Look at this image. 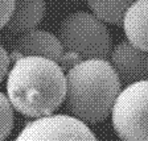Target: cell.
Masks as SVG:
<instances>
[{"mask_svg": "<svg viewBox=\"0 0 148 141\" xmlns=\"http://www.w3.org/2000/svg\"><path fill=\"white\" fill-rule=\"evenodd\" d=\"M7 98L23 116L53 115L65 101L66 74L58 62L42 57H21L7 74Z\"/></svg>", "mask_w": 148, "mask_h": 141, "instance_id": "cell-1", "label": "cell"}, {"mask_svg": "<svg viewBox=\"0 0 148 141\" xmlns=\"http://www.w3.org/2000/svg\"><path fill=\"white\" fill-rule=\"evenodd\" d=\"M122 82L107 59H86L66 73L65 107L85 124L102 123L111 115Z\"/></svg>", "mask_w": 148, "mask_h": 141, "instance_id": "cell-2", "label": "cell"}, {"mask_svg": "<svg viewBox=\"0 0 148 141\" xmlns=\"http://www.w3.org/2000/svg\"><path fill=\"white\" fill-rule=\"evenodd\" d=\"M58 40L64 49L61 62L71 66L86 59H106L112 52V37L108 28L92 13L77 11L61 21Z\"/></svg>", "mask_w": 148, "mask_h": 141, "instance_id": "cell-3", "label": "cell"}, {"mask_svg": "<svg viewBox=\"0 0 148 141\" xmlns=\"http://www.w3.org/2000/svg\"><path fill=\"white\" fill-rule=\"evenodd\" d=\"M110 116L122 141H148V80L120 90Z\"/></svg>", "mask_w": 148, "mask_h": 141, "instance_id": "cell-4", "label": "cell"}, {"mask_svg": "<svg viewBox=\"0 0 148 141\" xmlns=\"http://www.w3.org/2000/svg\"><path fill=\"white\" fill-rule=\"evenodd\" d=\"M15 141H98L89 125L68 114L33 119Z\"/></svg>", "mask_w": 148, "mask_h": 141, "instance_id": "cell-5", "label": "cell"}, {"mask_svg": "<svg viewBox=\"0 0 148 141\" xmlns=\"http://www.w3.org/2000/svg\"><path fill=\"white\" fill-rule=\"evenodd\" d=\"M110 63L126 86L148 80V52L135 48L127 40L112 48Z\"/></svg>", "mask_w": 148, "mask_h": 141, "instance_id": "cell-6", "label": "cell"}, {"mask_svg": "<svg viewBox=\"0 0 148 141\" xmlns=\"http://www.w3.org/2000/svg\"><path fill=\"white\" fill-rule=\"evenodd\" d=\"M15 61L21 57H42L54 62H61L64 49L58 37L48 31L33 29L18 37L13 48Z\"/></svg>", "mask_w": 148, "mask_h": 141, "instance_id": "cell-7", "label": "cell"}, {"mask_svg": "<svg viewBox=\"0 0 148 141\" xmlns=\"http://www.w3.org/2000/svg\"><path fill=\"white\" fill-rule=\"evenodd\" d=\"M45 0H15L12 15L4 28L13 34L36 29L45 16Z\"/></svg>", "mask_w": 148, "mask_h": 141, "instance_id": "cell-8", "label": "cell"}, {"mask_svg": "<svg viewBox=\"0 0 148 141\" xmlns=\"http://www.w3.org/2000/svg\"><path fill=\"white\" fill-rule=\"evenodd\" d=\"M122 27L131 45L148 52V0H138L127 9Z\"/></svg>", "mask_w": 148, "mask_h": 141, "instance_id": "cell-9", "label": "cell"}, {"mask_svg": "<svg viewBox=\"0 0 148 141\" xmlns=\"http://www.w3.org/2000/svg\"><path fill=\"white\" fill-rule=\"evenodd\" d=\"M138 0H86L94 16L107 24H122L127 9Z\"/></svg>", "mask_w": 148, "mask_h": 141, "instance_id": "cell-10", "label": "cell"}, {"mask_svg": "<svg viewBox=\"0 0 148 141\" xmlns=\"http://www.w3.org/2000/svg\"><path fill=\"white\" fill-rule=\"evenodd\" d=\"M13 107L5 94L0 92V141H4L13 129Z\"/></svg>", "mask_w": 148, "mask_h": 141, "instance_id": "cell-11", "label": "cell"}, {"mask_svg": "<svg viewBox=\"0 0 148 141\" xmlns=\"http://www.w3.org/2000/svg\"><path fill=\"white\" fill-rule=\"evenodd\" d=\"M15 0H0V29L7 25L9 17L12 15Z\"/></svg>", "mask_w": 148, "mask_h": 141, "instance_id": "cell-12", "label": "cell"}, {"mask_svg": "<svg viewBox=\"0 0 148 141\" xmlns=\"http://www.w3.org/2000/svg\"><path fill=\"white\" fill-rule=\"evenodd\" d=\"M9 63H11V57L0 44V83L4 80V78H7V74L9 71Z\"/></svg>", "mask_w": 148, "mask_h": 141, "instance_id": "cell-13", "label": "cell"}]
</instances>
